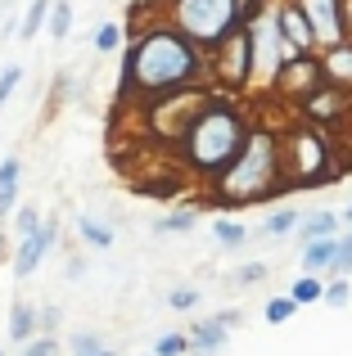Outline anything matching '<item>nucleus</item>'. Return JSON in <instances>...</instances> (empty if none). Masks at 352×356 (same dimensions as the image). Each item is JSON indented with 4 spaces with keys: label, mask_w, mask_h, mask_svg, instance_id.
<instances>
[{
    "label": "nucleus",
    "mask_w": 352,
    "mask_h": 356,
    "mask_svg": "<svg viewBox=\"0 0 352 356\" xmlns=\"http://www.w3.org/2000/svg\"><path fill=\"white\" fill-rule=\"evenodd\" d=\"M212 77L208 54L181 36L172 23H150L136 32V41L127 45L122 59V90L141 99H168L181 90H199Z\"/></svg>",
    "instance_id": "f257e3e1"
},
{
    "label": "nucleus",
    "mask_w": 352,
    "mask_h": 356,
    "mask_svg": "<svg viewBox=\"0 0 352 356\" xmlns=\"http://www.w3.org/2000/svg\"><path fill=\"white\" fill-rule=\"evenodd\" d=\"M253 131L257 127L248 122L244 104H235V95L212 90V99L199 108V118L190 122V131L176 140V149H181V163L190 167V172H199L203 181H217V176L248 149Z\"/></svg>",
    "instance_id": "f03ea898"
},
{
    "label": "nucleus",
    "mask_w": 352,
    "mask_h": 356,
    "mask_svg": "<svg viewBox=\"0 0 352 356\" xmlns=\"http://www.w3.org/2000/svg\"><path fill=\"white\" fill-rule=\"evenodd\" d=\"M280 194H289V185H285L280 136L257 127L253 140H248V149L212 181V199H217L221 208H248V203H271V199H280Z\"/></svg>",
    "instance_id": "7ed1b4c3"
},
{
    "label": "nucleus",
    "mask_w": 352,
    "mask_h": 356,
    "mask_svg": "<svg viewBox=\"0 0 352 356\" xmlns=\"http://www.w3.org/2000/svg\"><path fill=\"white\" fill-rule=\"evenodd\" d=\"M163 23L190 36L212 59L244 32V0H163Z\"/></svg>",
    "instance_id": "20e7f679"
},
{
    "label": "nucleus",
    "mask_w": 352,
    "mask_h": 356,
    "mask_svg": "<svg viewBox=\"0 0 352 356\" xmlns=\"http://www.w3.org/2000/svg\"><path fill=\"white\" fill-rule=\"evenodd\" d=\"M285 149V185L294 190H317V185H335L339 181V163H335V145L321 127L298 122L280 136Z\"/></svg>",
    "instance_id": "39448f33"
},
{
    "label": "nucleus",
    "mask_w": 352,
    "mask_h": 356,
    "mask_svg": "<svg viewBox=\"0 0 352 356\" xmlns=\"http://www.w3.org/2000/svg\"><path fill=\"white\" fill-rule=\"evenodd\" d=\"M208 63H212L217 86H226V95H230V90L253 86V77H257V41H253V27H244V32H239L226 50L212 54Z\"/></svg>",
    "instance_id": "423d86ee"
},
{
    "label": "nucleus",
    "mask_w": 352,
    "mask_h": 356,
    "mask_svg": "<svg viewBox=\"0 0 352 356\" xmlns=\"http://www.w3.org/2000/svg\"><path fill=\"white\" fill-rule=\"evenodd\" d=\"M298 113H303V122H312V127H321V131H326V127H339V122L352 118V90L326 81V86H317L298 104Z\"/></svg>",
    "instance_id": "0eeeda50"
},
{
    "label": "nucleus",
    "mask_w": 352,
    "mask_h": 356,
    "mask_svg": "<svg viewBox=\"0 0 352 356\" xmlns=\"http://www.w3.org/2000/svg\"><path fill=\"white\" fill-rule=\"evenodd\" d=\"M317 86H326V68H321V54H303V59L285 63V68L275 72V81H271L275 95L294 99V104H303V99H307Z\"/></svg>",
    "instance_id": "6e6552de"
},
{
    "label": "nucleus",
    "mask_w": 352,
    "mask_h": 356,
    "mask_svg": "<svg viewBox=\"0 0 352 356\" xmlns=\"http://www.w3.org/2000/svg\"><path fill=\"white\" fill-rule=\"evenodd\" d=\"M239 307H226V312H217V316H208V321H194L190 325V356H221L226 352V343H230V330H239Z\"/></svg>",
    "instance_id": "1a4fd4ad"
},
{
    "label": "nucleus",
    "mask_w": 352,
    "mask_h": 356,
    "mask_svg": "<svg viewBox=\"0 0 352 356\" xmlns=\"http://www.w3.org/2000/svg\"><path fill=\"white\" fill-rule=\"evenodd\" d=\"M303 14H307L312 32H317L321 50H335L348 41V18H344V0H298Z\"/></svg>",
    "instance_id": "9d476101"
},
{
    "label": "nucleus",
    "mask_w": 352,
    "mask_h": 356,
    "mask_svg": "<svg viewBox=\"0 0 352 356\" xmlns=\"http://www.w3.org/2000/svg\"><path fill=\"white\" fill-rule=\"evenodd\" d=\"M271 23L298 54H321V41H317V32H312V23H307V14H303L298 0H275Z\"/></svg>",
    "instance_id": "9b49d317"
},
{
    "label": "nucleus",
    "mask_w": 352,
    "mask_h": 356,
    "mask_svg": "<svg viewBox=\"0 0 352 356\" xmlns=\"http://www.w3.org/2000/svg\"><path fill=\"white\" fill-rule=\"evenodd\" d=\"M54 239H59V221H54V217H45V226L36 230V235L18 239V248H14V275H18V280L36 275V266H41L45 252L54 248Z\"/></svg>",
    "instance_id": "f8f14e48"
},
{
    "label": "nucleus",
    "mask_w": 352,
    "mask_h": 356,
    "mask_svg": "<svg viewBox=\"0 0 352 356\" xmlns=\"http://www.w3.org/2000/svg\"><path fill=\"white\" fill-rule=\"evenodd\" d=\"M36 334H41V307H32V302H14V312H9V343L27 348Z\"/></svg>",
    "instance_id": "ddd939ff"
},
{
    "label": "nucleus",
    "mask_w": 352,
    "mask_h": 356,
    "mask_svg": "<svg viewBox=\"0 0 352 356\" xmlns=\"http://www.w3.org/2000/svg\"><path fill=\"white\" fill-rule=\"evenodd\" d=\"M321 68H326V81L352 90V41L335 45V50H321Z\"/></svg>",
    "instance_id": "4468645a"
},
{
    "label": "nucleus",
    "mask_w": 352,
    "mask_h": 356,
    "mask_svg": "<svg viewBox=\"0 0 352 356\" xmlns=\"http://www.w3.org/2000/svg\"><path fill=\"white\" fill-rule=\"evenodd\" d=\"M339 226H344V217H339V212H303V226H298L303 248H307V243H317V239H335Z\"/></svg>",
    "instance_id": "2eb2a0df"
},
{
    "label": "nucleus",
    "mask_w": 352,
    "mask_h": 356,
    "mask_svg": "<svg viewBox=\"0 0 352 356\" xmlns=\"http://www.w3.org/2000/svg\"><path fill=\"white\" fill-rule=\"evenodd\" d=\"M335 257H339V235L317 239V243L303 248V270H307V275H330V270H335Z\"/></svg>",
    "instance_id": "dca6fc26"
},
{
    "label": "nucleus",
    "mask_w": 352,
    "mask_h": 356,
    "mask_svg": "<svg viewBox=\"0 0 352 356\" xmlns=\"http://www.w3.org/2000/svg\"><path fill=\"white\" fill-rule=\"evenodd\" d=\"M18 176H23V163L14 154L0 163V221H9V212H18Z\"/></svg>",
    "instance_id": "f3484780"
},
{
    "label": "nucleus",
    "mask_w": 352,
    "mask_h": 356,
    "mask_svg": "<svg viewBox=\"0 0 352 356\" xmlns=\"http://www.w3.org/2000/svg\"><path fill=\"white\" fill-rule=\"evenodd\" d=\"M50 14H54V0H32V5H27V14H23V23H18V36H23V41H32V36L50 23Z\"/></svg>",
    "instance_id": "a211bd4d"
},
{
    "label": "nucleus",
    "mask_w": 352,
    "mask_h": 356,
    "mask_svg": "<svg viewBox=\"0 0 352 356\" xmlns=\"http://www.w3.org/2000/svg\"><path fill=\"white\" fill-rule=\"evenodd\" d=\"M326 289H330V280H321V275H303V280H294L289 298H294L298 307H312V302H326Z\"/></svg>",
    "instance_id": "6ab92c4d"
},
{
    "label": "nucleus",
    "mask_w": 352,
    "mask_h": 356,
    "mask_svg": "<svg viewBox=\"0 0 352 356\" xmlns=\"http://www.w3.org/2000/svg\"><path fill=\"white\" fill-rule=\"evenodd\" d=\"M77 235L86 239L90 248H113V230H109L99 217H90V212H81V217H77Z\"/></svg>",
    "instance_id": "aec40b11"
},
{
    "label": "nucleus",
    "mask_w": 352,
    "mask_h": 356,
    "mask_svg": "<svg viewBox=\"0 0 352 356\" xmlns=\"http://www.w3.org/2000/svg\"><path fill=\"white\" fill-rule=\"evenodd\" d=\"M298 226H303V212H294V208H275L271 217L262 221V235H298Z\"/></svg>",
    "instance_id": "412c9836"
},
{
    "label": "nucleus",
    "mask_w": 352,
    "mask_h": 356,
    "mask_svg": "<svg viewBox=\"0 0 352 356\" xmlns=\"http://www.w3.org/2000/svg\"><path fill=\"white\" fill-rule=\"evenodd\" d=\"M194 226H199V212L181 208V212H168V217L154 221V235H185V230H194Z\"/></svg>",
    "instance_id": "4be33fe9"
},
{
    "label": "nucleus",
    "mask_w": 352,
    "mask_h": 356,
    "mask_svg": "<svg viewBox=\"0 0 352 356\" xmlns=\"http://www.w3.org/2000/svg\"><path fill=\"white\" fill-rule=\"evenodd\" d=\"M212 235H217V243H226V248H244L248 226H239V221H230V217H217L212 221Z\"/></svg>",
    "instance_id": "5701e85b"
},
{
    "label": "nucleus",
    "mask_w": 352,
    "mask_h": 356,
    "mask_svg": "<svg viewBox=\"0 0 352 356\" xmlns=\"http://www.w3.org/2000/svg\"><path fill=\"white\" fill-rule=\"evenodd\" d=\"M294 316H298V302H294L289 293H280V298H271V302H266L262 321L266 325H285V321H294Z\"/></svg>",
    "instance_id": "b1692460"
},
{
    "label": "nucleus",
    "mask_w": 352,
    "mask_h": 356,
    "mask_svg": "<svg viewBox=\"0 0 352 356\" xmlns=\"http://www.w3.org/2000/svg\"><path fill=\"white\" fill-rule=\"evenodd\" d=\"M45 27H50L54 41H63V36L72 32V0H54V14H50V23H45Z\"/></svg>",
    "instance_id": "393cba45"
},
{
    "label": "nucleus",
    "mask_w": 352,
    "mask_h": 356,
    "mask_svg": "<svg viewBox=\"0 0 352 356\" xmlns=\"http://www.w3.org/2000/svg\"><path fill=\"white\" fill-rule=\"evenodd\" d=\"M122 36H127V27H118V23H99V27H95V50H99V54H113L118 45H122Z\"/></svg>",
    "instance_id": "a878e982"
},
{
    "label": "nucleus",
    "mask_w": 352,
    "mask_h": 356,
    "mask_svg": "<svg viewBox=\"0 0 352 356\" xmlns=\"http://www.w3.org/2000/svg\"><path fill=\"white\" fill-rule=\"evenodd\" d=\"M352 275V230L339 235V257H335V270H330V280H348Z\"/></svg>",
    "instance_id": "bb28decb"
},
{
    "label": "nucleus",
    "mask_w": 352,
    "mask_h": 356,
    "mask_svg": "<svg viewBox=\"0 0 352 356\" xmlns=\"http://www.w3.org/2000/svg\"><path fill=\"white\" fill-rule=\"evenodd\" d=\"M68 348H72V356H99V352H104V343H99V334L77 330V334L68 339Z\"/></svg>",
    "instance_id": "cd10ccee"
},
{
    "label": "nucleus",
    "mask_w": 352,
    "mask_h": 356,
    "mask_svg": "<svg viewBox=\"0 0 352 356\" xmlns=\"http://www.w3.org/2000/svg\"><path fill=\"white\" fill-rule=\"evenodd\" d=\"M154 356H190V339L185 334H163L154 343Z\"/></svg>",
    "instance_id": "c85d7f7f"
},
{
    "label": "nucleus",
    "mask_w": 352,
    "mask_h": 356,
    "mask_svg": "<svg viewBox=\"0 0 352 356\" xmlns=\"http://www.w3.org/2000/svg\"><path fill=\"white\" fill-rule=\"evenodd\" d=\"M41 226H45V221H41V212H36V208H18V212H14V230H18V239L36 235Z\"/></svg>",
    "instance_id": "c756f323"
},
{
    "label": "nucleus",
    "mask_w": 352,
    "mask_h": 356,
    "mask_svg": "<svg viewBox=\"0 0 352 356\" xmlns=\"http://www.w3.org/2000/svg\"><path fill=\"white\" fill-rule=\"evenodd\" d=\"M168 307H172V312H194V307H199V289L176 284L172 293H168Z\"/></svg>",
    "instance_id": "7c9ffc66"
},
{
    "label": "nucleus",
    "mask_w": 352,
    "mask_h": 356,
    "mask_svg": "<svg viewBox=\"0 0 352 356\" xmlns=\"http://www.w3.org/2000/svg\"><path fill=\"white\" fill-rule=\"evenodd\" d=\"M266 275H271V270H266V261H244V266H239L230 280H235V284H257V280H266Z\"/></svg>",
    "instance_id": "2f4dec72"
},
{
    "label": "nucleus",
    "mask_w": 352,
    "mask_h": 356,
    "mask_svg": "<svg viewBox=\"0 0 352 356\" xmlns=\"http://www.w3.org/2000/svg\"><path fill=\"white\" fill-rule=\"evenodd\" d=\"M348 302H352V284H348V280H330L326 307H348Z\"/></svg>",
    "instance_id": "473e14b6"
},
{
    "label": "nucleus",
    "mask_w": 352,
    "mask_h": 356,
    "mask_svg": "<svg viewBox=\"0 0 352 356\" xmlns=\"http://www.w3.org/2000/svg\"><path fill=\"white\" fill-rule=\"evenodd\" d=\"M18 81H23V68H18V63H9V68L0 72V104H5V99L18 90Z\"/></svg>",
    "instance_id": "72a5a7b5"
},
{
    "label": "nucleus",
    "mask_w": 352,
    "mask_h": 356,
    "mask_svg": "<svg viewBox=\"0 0 352 356\" xmlns=\"http://www.w3.org/2000/svg\"><path fill=\"white\" fill-rule=\"evenodd\" d=\"M59 330V307H41V339H54Z\"/></svg>",
    "instance_id": "f704fd0d"
},
{
    "label": "nucleus",
    "mask_w": 352,
    "mask_h": 356,
    "mask_svg": "<svg viewBox=\"0 0 352 356\" xmlns=\"http://www.w3.org/2000/svg\"><path fill=\"white\" fill-rule=\"evenodd\" d=\"M344 18H348V41H352V0H344Z\"/></svg>",
    "instance_id": "c9c22d12"
},
{
    "label": "nucleus",
    "mask_w": 352,
    "mask_h": 356,
    "mask_svg": "<svg viewBox=\"0 0 352 356\" xmlns=\"http://www.w3.org/2000/svg\"><path fill=\"white\" fill-rule=\"evenodd\" d=\"M339 217H344V226L352 230V203H348V208H344V212H339Z\"/></svg>",
    "instance_id": "e433bc0d"
},
{
    "label": "nucleus",
    "mask_w": 352,
    "mask_h": 356,
    "mask_svg": "<svg viewBox=\"0 0 352 356\" xmlns=\"http://www.w3.org/2000/svg\"><path fill=\"white\" fill-rule=\"evenodd\" d=\"M99 356H118V352H113V348H104V352H99Z\"/></svg>",
    "instance_id": "4c0bfd02"
},
{
    "label": "nucleus",
    "mask_w": 352,
    "mask_h": 356,
    "mask_svg": "<svg viewBox=\"0 0 352 356\" xmlns=\"http://www.w3.org/2000/svg\"><path fill=\"white\" fill-rule=\"evenodd\" d=\"M0 257H5V235H0Z\"/></svg>",
    "instance_id": "58836bf2"
},
{
    "label": "nucleus",
    "mask_w": 352,
    "mask_h": 356,
    "mask_svg": "<svg viewBox=\"0 0 352 356\" xmlns=\"http://www.w3.org/2000/svg\"><path fill=\"white\" fill-rule=\"evenodd\" d=\"M0 356H5V352H0Z\"/></svg>",
    "instance_id": "ea45409f"
},
{
    "label": "nucleus",
    "mask_w": 352,
    "mask_h": 356,
    "mask_svg": "<svg viewBox=\"0 0 352 356\" xmlns=\"http://www.w3.org/2000/svg\"><path fill=\"white\" fill-rule=\"evenodd\" d=\"M150 5H154V0H150Z\"/></svg>",
    "instance_id": "a19ab883"
}]
</instances>
